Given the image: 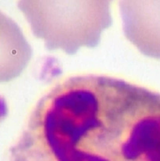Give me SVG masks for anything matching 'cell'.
<instances>
[{
	"label": "cell",
	"mask_w": 160,
	"mask_h": 161,
	"mask_svg": "<svg viewBox=\"0 0 160 161\" xmlns=\"http://www.w3.org/2000/svg\"><path fill=\"white\" fill-rule=\"evenodd\" d=\"M10 161H160V93L84 74L43 94Z\"/></svg>",
	"instance_id": "6da1fadb"
},
{
	"label": "cell",
	"mask_w": 160,
	"mask_h": 161,
	"mask_svg": "<svg viewBox=\"0 0 160 161\" xmlns=\"http://www.w3.org/2000/svg\"><path fill=\"white\" fill-rule=\"evenodd\" d=\"M113 0H19L33 35L47 50L73 55L81 47L93 48L101 34L112 25Z\"/></svg>",
	"instance_id": "7a4b0ae2"
},
{
	"label": "cell",
	"mask_w": 160,
	"mask_h": 161,
	"mask_svg": "<svg viewBox=\"0 0 160 161\" xmlns=\"http://www.w3.org/2000/svg\"><path fill=\"white\" fill-rule=\"evenodd\" d=\"M126 39L143 55L160 60V0H119Z\"/></svg>",
	"instance_id": "3957f363"
},
{
	"label": "cell",
	"mask_w": 160,
	"mask_h": 161,
	"mask_svg": "<svg viewBox=\"0 0 160 161\" xmlns=\"http://www.w3.org/2000/svg\"><path fill=\"white\" fill-rule=\"evenodd\" d=\"M32 57V48L22 29L0 11V83L18 77Z\"/></svg>",
	"instance_id": "277c9868"
}]
</instances>
